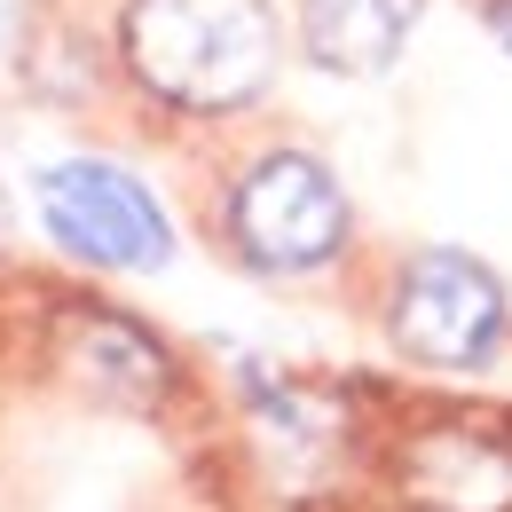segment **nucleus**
I'll list each match as a JSON object with an SVG mask.
<instances>
[{"instance_id": "f257e3e1", "label": "nucleus", "mask_w": 512, "mask_h": 512, "mask_svg": "<svg viewBox=\"0 0 512 512\" xmlns=\"http://www.w3.org/2000/svg\"><path fill=\"white\" fill-rule=\"evenodd\" d=\"M127 64L174 111H245L276 71L268 0H127Z\"/></svg>"}, {"instance_id": "f03ea898", "label": "nucleus", "mask_w": 512, "mask_h": 512, "mask_svg": "<svg viewBox=\"0 0 512 512\" xmlns=\"http://www.w3.org/2000/svg\"><path fill=\"white\" fill-rule=\"evenodd\" d=\"M386 331L426 371H481L505 339V284L473 253L434 245V253L402 260L394 300H386Z\"/></svg>"}, {"instance_id": "7ed1b4c3", "label": "nucleus", "mask_w": 512, "mask_h": 512, "mask_svg": "<svg viewBox=\"0 0 512 512\" xmlns=\"http://www.w3.org/2000/svg\"><path fill=\"white\" fill-rule=\"evenodd\" d=\"M229 237L268 276H300L347 245V197L308 150H268L229 190Z\"/></svg>"}, {"instance_id": "20e7f679", "label": "nucleus", "mask_w": 512, "mask_h": 512, "mask_svg": "<svg viewBox=\"0 0 512 512\" xmlns=\"http://www.w3.org/2000/svg\"><path fill=\"white\" fill-rule=\"evenodd\" d=\"M40 221L87 268H158L174 253V229H166L158 197L142 190L127 166H103V158L48 166L40 174Z\"/></svg>"}, {"instance_id": "39448f33", "label": "nucleus", "mask_w": 512, "mask_h": 512, "mask_svg": "<svg viewBox=\"0 0 512 512\" xmlns=\"http://www.w3.org/2000/svg\"><path fill=\"white\" fill-rule=\"evenodd\" d=\"M402 497L418 512H512V449L465 426H434L402 449Z\"/></svg>"}, {"instance_id": "423d86ee", "label": "nucleus", "mask_w": 512, "mask_h": 512, "mask_svg": "<svg viewBox=\"0 0 512 512\" xmlns=\"http://www.w3.org/2000/svg\"><path fill=\"white\" fill-rule=\"evenodd\" d=\"M426 0H300V40L323 71L339 79H371L402 56V40L418 32Z\"/></svg>"}, {"instance_id": "0eeeda50", "label": "nucleus", "mask_w": 512, "mask_h": 512, "mask_svg": "<svg viewBox=\"0 0 512 512\" xmlns=\"http://www.w3.org/2000/svg\"><path fill=\"white\" fill-rule=\"evenodd\" d=\"M79 347H87V371L95 379H134L142 394L166 386V347H150L127 316H87L79 323Z\"/></svg>"}, {"instance_id": "6e6552de", "label": "nucleus", "mask_w": 512, "mask_h": 512, "mask_svg": "<svg viewBox=\"0 0 512 512\" xmlns=\"http://www.w3.org/2000/svg\"><path fill=\"white\" fill-rule=\"evenodd\" d=\"M481 16H489V32H497V48H505V56H512V0H489Z\"/></svg>"}]
</instances>
